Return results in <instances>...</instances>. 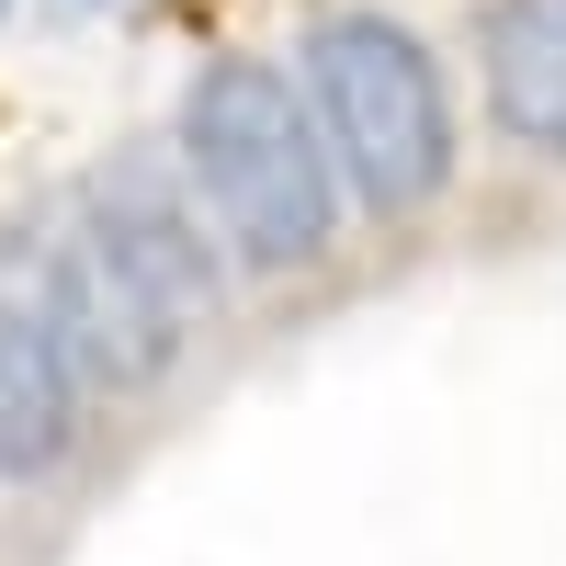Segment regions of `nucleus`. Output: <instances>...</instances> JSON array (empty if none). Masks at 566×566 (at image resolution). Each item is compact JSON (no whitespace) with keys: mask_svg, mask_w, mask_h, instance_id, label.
<instances>
[{"mask_svg":"<svg viewBox=\"0 0 566 566\" xmlns=\"http://www.w3.org/2000/svg\"><path fill=\"white\" fill-rule=\"evenodd\" d=\"M181 170L250 272H295L340 227V159L317 136V103L272 57H205L181 80Z\"/></svg>","mask_w":566,"mask_h":566,"instance_id":"f257e3e1","label":"nucleus"},{"mask_svg":"<svg viewBox=\"0 0 566 566\" xmlns=\"http://www.w3.org/2000/svg\"><path fill=\"white\" fill-rule=\"evenodd\" d=\"M295 69H306L328 159H340V193H363L374 216H419L453 181V103H442V69L408 23L328 12Z\"/></svg>","mask_w":566,"mask_h":566,"instance_id":"f03ea898","label":"nucleus"},{"mask_svg":"<svg viewBox=\"0 0 566 566\" xmlns=\"http://www.w3.org/2000/svg\"><path fill=\"white\" fill-rule=\"evenodd\" d=\"M69 193H80V205H91V227L114 239V261L159 295V317H170V328L216 317L227 272H216V250H205V216L159 181V159H103V170H80Z\"/></svg>","mask_w":566,"mask_h":566,"instance_id":"7ed1b4c3","label":"nucleus"},{"mask_svg":"<svg viewBox=\"0 0 566 566\" xmlns=\"http://www.w3.org/2000/svg\"><path fill=\"white\" fill-rule=\"evenodd\" d=\"M80 408H91V386L57 363V340H45L34 317L0 306V476H45V464H69Z\"/></svg>","mask_w":566,"mask_h":566,"instance_id":"20e7f679","label":"nucleus"},{"mask_svg":"<svg viewBox=\"0 0 566 566\" xmlns=\"http://www.w3.org/2000/svg\"><path fill=\"white\" fill-rule=\"evenodd\" d=\"M488 114L533 159H566V0H510L488 23Z\"/></svg>","mask_w":566,"mask_h":566,"instance_id":"39448f33","label":"nucleus"}]
</instances>
